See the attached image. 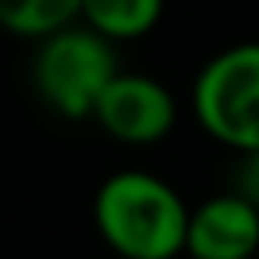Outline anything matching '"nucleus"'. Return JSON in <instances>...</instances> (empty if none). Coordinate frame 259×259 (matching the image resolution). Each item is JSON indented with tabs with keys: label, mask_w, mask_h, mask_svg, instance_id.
I'll list each match as a JSON object with an SVG mask.
<instances>
[{
	"label": "nucleus",
	"mask_w": 259,
	"mask_h": 259,
	"mask_svg": "<svg viewBox=\"0 0 259 259\" xmlns=\"http://www.w3.org/2000/svg\"><path fill=\"white\" fill-rule=\"evenodd\" d=\"M259 252V206L238 188L202 199L188 213L185 255L188 259H255Z\"/></svg>",
	"instance_id": "obj_5"
},
{
	"label": "nucleus",
	"mask_w": 259,
	"mask_h": 259,
	"mask_svg": "<svg viewBox=\"0 0 259 259\" xmlns=\"http://www.w3.org/2000/svg\"><path fill=\"white\" fill-rule=\"evenodd\" d=\"M245 199H252L259 206V153H245L241 167H238V185H234Z\"/></svg>",
	"instance_id": "obj_8"
},
{
	"label": "nucleus",
	"mask_w": 259,
	"mask_h": 259,
	"mask_svg": "<svg viewBox=\"0 0 259 259\" xmlns=\"http://www.w3.org/2000/svg\"><path fill=\"white\" fill-rule=\"evenodd\" d=\"M188 202L170 181L149 170H114L93 195V224L114 259L185 255Z\"/></svg>",
	"instance_id": "obj_1"
},
{
	"label": "nucleus",
	"mask_w": 259,
	"mask_h": 259,
	"mask_svg": "<svg viewBox=\"0 0 259 259\" xmlns=\"http://www.w3.org/2000/svg\"><path fill=\"white\" fill-rule=\"evenodd\" d=\"M163 4L167 0H82L78 22H85L110 43H132L160 25Z\"/></svg>",
	"instance_id": "obj_6"
},
{
	"label": "nucleus",
	"mask_w": 259,
	"mask_h": 259,
	"mask_svg": "<svg viewBox=\"0 0 259 259\" xmlns=\"http://www.w3.org/2000/svg\"><path fill=\"white\" fill-rule=\"evenodd\" d=\"M199 128L234 153H259V39L224 47L192 82Z\"/></svg>",
	"instance_id": "obj_3"
},
{
	"label": "nucleus",
	"mask_w": 259,
	"mask_h": 259,
	"mask_svg": "<svg viewBox=\"0 0 259 259\" xmlns=\"http://www.w3.org/2000/svg\"><path fill=\"white\" fill-rule=\"evenodd\" d=\"M93 121L121 146H156L178 124V100L153 75L117 71L100 93Z\"/></svg>",
	"instance_id": "obj_4"
},
{
	"label": "nucleus",
	"mask_w": 259,
	"mask_h": 259,
	"mask_svg": "<svg viewBox=\"0 0 259 259\" xmlns=\"http://www.w3.org/2000/svg\"><path fill=\"white\" fill-rule=\"evenodd\" d=\"M117 50L85 22H71L39 39L32 57V85L43 107L68 121L93 117L100 93L117 75Z\"/></svg>",
	"instance_id": "obj_2"
},
{
	"label": "nucleus",
	"mask_w": 259,
	"mask_h": 259,
	"mask_svg": "<svg viewBox=\"0 0 259 259\" xmlns=\"http://www.w3.org/2000/svg\"><path fill=\"white\" fill-rule=\"evenodd\" d=\"M82 15V0H0V29L18 39H43Z\"/></svg>",
	"instance_id": "obj_7"
}]
</instances>
